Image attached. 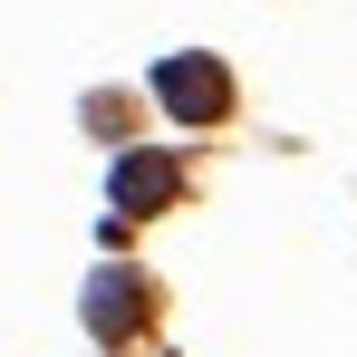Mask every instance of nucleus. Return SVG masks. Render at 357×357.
<instances>
[{"label":"nucleus","instance_id":"1","mask_svg":"<svg viewBox=\"0 0 357 357\" xmlns=\"http://www.w3.org/2000/svg\"><path fill=\"white\" fill-rule=\"evenodd\" d=\"M155 107L174 126H222L232 116V77H222V59H203V49H183V59L155 68Z\"/></svg>","mask_w":357,"mask_h":357},{"label":"nucleus","instance_id":"2","mask_svg":"<svg viewBox=\"0 0 357 357\" xmlns=\"http://www.w3.org/2000/svg\"><path fill=\"white\" fill-rule=\"evenodd\" d=\"M174 193H183V165H174V155H116V174H107L116 222H135V213H165Z\"/></svg>","mask_w":357,"mask_h":357},{"label":"nucleus","instance_id":"3","mask_svg":"<svg viewBox=\"0 0 357 357\" xmlns=\"http://www.w3.org/2000/svg\"><path fill=\"white\" fill-rule=\"evenodd\" d=\"M145 309H155V299H145V280H135V271H97V280H87V328H97L107 348H116V338H135V319H145Z\"/></svg>","mask_w":357,"mask_h":357}]
</instances>
